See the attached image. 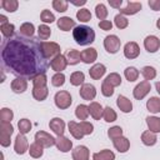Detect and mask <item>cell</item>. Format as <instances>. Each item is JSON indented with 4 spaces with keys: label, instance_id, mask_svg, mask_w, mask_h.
<instances>
[{
    "label": "cell",
    "instance_id": "1",
    "mask_svg": "<svg viewBox=\"0 0 160 160\" xmlns=\"http://www.w3.org/2000/svg\"><path fill=\"white\" fill-rule=\"evenodd\" d=\"M41 42L36 38H22L20 35L5 39L1 45L2 65L12 74L30 80L45 74L50 62L42 54Z\"/></svg>",
    "mask_w": 160,
    "mask_h": 160
},
{
    "label": "cell",
    "instance_id": "2",
    "mask_svg": "<svg viewBox=\"0 0 160 160\" xmlns=\"http://www.w3.org/2000/svg\"><path fill=\"white\" fill-rule=\"evenodd\" d=\"M72 38H74L75 42L79 44V45H81V46L90 45L95 40V31L90 26L79 25V26H75L74 28V30H72Z\"/></svg>",
    "mask_w": 160,
    "mask_h": 160
},
{
    "label": "cell",
    "instance_id": "3",
    "mask_svg": "<svg viewBox=\"0 0 160 160\" xmlns=\"http://www.w3.org/2000/svg\"><path fill=\"white\" fill-rule=\"evenodd\" d=\"M54 101H55V105L56 108L61 109V110H65L68 108H70L71 102H72V99H71V95L69 91L66 90H60L55 94V98H54Z\"/></svg>",
    "mask_w": 160,
    "mask_h": 160
},
{
    "label": "cell",
    "instance_id": "4",
    "mask_svg": "<svg viewBox=\"0 0 160 160\" xmlns=\"http://www.w3.org/2000/svg\"><path fill=\"white\" fill-rule=\"evenodd\" d=\"M41 49H42V54L44 56L49 60V59H54L58 55H60V45L52 41H42L41 42Z\"/></svg>",
    "mask_w": 160,
    "mask_h": 160
},
{
    "label": "cell",
    "instance_id": "5",
    "mask_svg": "<svg viewBox=\"0 0 160 160\" xmlns=\"http://www.w3.org/2000/svg\"><path fill=\"white\" fill-rule=\"evenodd\" d=\"M12 132H14V128L10 122H1L0 124V144H1V146L6 148L10 145Z\"/></svg>",
    "mask_w": 160,
    "mask_h": 160
},
{
    "label": "cell",
    "instance_id": "6",
    "mask_svg": "<svg viewBox=\"0 0 160 160\" xmlns=\"http://www.w3.org/2000/svg\"><path fill=\"white\" fill-rule=\"evenodd\" d=\"M120 45H121V41L116 35H108L104 39V48L110 54H116L120 49Z\"/></svg>",
    "mask_w": 160,
    "mask_h": 160
},
{
    "label": "cell",
    "instance_id": "7",
    "mask_svg": "<svg viewBox=\"0 0 160 160\" xmlns=\"http://www.w3.org/2000/svg\"><path fill=\"white\" fill-rule=\"evenodd\" d=\"M35 141L39 142L42 148H51V146L55 145L56 139H55L54 136H51L50 134H48V132L40 130V131H38V132L35 134Z\"/></svg>",
    "mask_w": 160,
    "mask_h": 160
},
{
    "label": "cell",
    "instance_id": "8",
    "mask_svg": "<svg viewBox=\"0 0 160 160\" xmlns=\"http://www.w3.org/2000/svg\"><path fill=\"white\" fill-rule=\"evenodd\" d=\"M150 90H151L150 81L144 80V81H141L140 84H138V85L134 88L132 95H134V98H135L136 100H141V99H144V98L150 92Z\"/></svg>",
    "mask_w": 160,
    "mask_h": 160
},
{
    "label": "cell",
    "instance_id": "9",
    "mask_svg": "<svg viewBox=\"0 0 160 160\" xmlns=\"http://www.w3.org/2000/svg\"><path fill=\"white\" fill-rule=\"evenodd\" d=\"M14 150L19 155H22L26 151H29V142H28V139L25 138V135H22L20 132L16 135L15 144H14Z\"/></svg>",
    "mask_w": 160,
    "mask_h": 160
},
{
    "label": "cell",
    "instance_id": "10",
    "mask_svg": "<svg viewBox=\"0 0 160 160\" xmlns=\"http://www.w3.org/2000/svg\"><path fill=\"white\" fill-rule=\"evenodd\" d=\"M140 54V48L135 41H129L124 46V55L128 59H136Z\"/></svg>",
    "mask_w": 160,
    "mask_h": 160
},
{
    "label": "cell",
    "instance_id": "11",
    "mask_svg": "<svg viewBox=\"0 0 160 160\" xmlns=\"http://www.w3.org/2000/svg\"><path fill=\"white\" fill-rule=\"evenodd\" d=\"M144 48L149 52H156L160 48V39L155 35H149L144 40Z\"/></svg>",
    "mask_w": 160,
    "mask_h": 160
},
{
    "label": "cell",
    "instance_id": "12",
    "mask_svg": "<svg viewBox=\"0 0 160 160\" xmlns=\"http://www.w3.org/2000/svg\"><path fill=\"white\" fill-rule=\"evenodd\" d=\"M80 96L84 99V100H94L95 96H96V89L92 84H82L81 88H80Z\"/></svg>",
    "mask_w": 160,
    "mask_h": 160
},
{
    "label": "cell",
    "instance_id": "13",
    "mask_svg": "<svg viewBox=\"0 0 160 160\" xmlns=\"http://www.w3.org/2000/svg\"><path fill=\"white\" fill-rule=\"evenodd\" d=\"M66 66H68V60H66L65 55H61V54L50 61V68L56 72H61L62 70H65Z\"/></svg>",
    "mask_w": 160,
    "mask_h": 160
},
{
    "label": "cell",
    "instance_id": "14",
    "mask_svg": "<svg viewBox=\"0 0 160 160\" xmlns=\"http://www.w3.org/2000/svg\"><path fill=\"white\" fill-rule=\"evenodd\" d=\"M49 128L52 130L54 134H56L58 136H61V135H64V131H65V122L60 118H54L50 120Z\"/></svg>",
    "mask_w": 160,
    "mask_h": 160
},
{
    "label": "cell",
    "instance_id": "15",
    "mask_svg": "<svg viewBox=\"0 0 160 160\" xmlns=\"http://www.w3.org/2000/svg\"><path fill=\"white\" fill-rule=\"evenodd\" d=\"M58 150H60L61 152H68L72 149V141L70 139H68L66 136L61 135L56 138V142H55Z\"/></svg>",
    "mask_w": 160,
    "mask_h": 160
},
{
    "label": "cell",
    "instance_id": "16",
    "mask_svg": "<svg viewBox=\"0 0 160 160\" xmlns=\"http://www.w3.org/2000/svg\"><path fill=\"white\" fill-rule=\"evenodd\" d=\"M71 155H72V160H89L90 151L85 145H79L72 150Z\"/></svg>",
    "mask_w": 160,
    "mask_h": 160
},
{
    "label": "cell",
    "instance_id": "17",
    "mask_svg": "<svg viewBox=\"0 0 160 160\" xmlns=\"http://www.w3.org/2000/svg\"><path fill=\"white\" fill-rule=\"evenodd\" d=\"M28 89V81L25 78H16L11 81V90L16 94H21Z\"/></svg>",
    "mask_w": 160,
    "mask_h": 160
},
{
    "label": "cell",
    "instance_id": "18",
    "mask_svg": "<svg viewBox=\"0 0 160 160\" xmlns=\"http://www.w3.org/2000/svg\"><path fill=\"white\" fill-rule=\"evenodd\" d=\"M116 105L122 112H130L132 110V102L124 95H119L116 99Z\"/></svg>",
    "mask_w": 160,
    "mask_h": 160
},
{
    "label": "cell",
    "instance_id": "19",
    "mask_svg": "<svg viewBox=\"0 0 160 160\" xmlns=\"http://www.w3.org/2000/svg\"><path fill=\"white\" fill-rule=\"evenodd\" d=\"M56 25L62 31H70L72 28H75V20H72L70 16H62L58 20Z\"/></svg>",
    "mask_w": 160,
    "mask_h": 160
},
{
    "label": "cell",
    "instance_id": "20",
    "mask_svg": "<svg viewBox=\"0 0 160 160\" xmlns=\"http://www.w3.org/2000/svg\"><path fill=\"white\" fill-rule=\"evenodd\" d=\"M105 72H106V68H105V65H102V64H95V65H92V66L90 68V70H89V75H90V78L94 79V80H99L100 78L104 76Z\"/></svg>",
    "mask_w": 160,
    "mask_h": 160
},
{
    "label": "cell",
    "instance_id": "21",
    "mask_svg": "<svg viewBox=\"0 0 160 160\" xmlns=\"http://www.w3.org/2000/svg\"><path fill=\"white\" fill-rule=\"evenodd\" d=\"M112 144H114V148L119 152H126L129 150V148H130V141L125 136H120V138L112 140Z\"/></svg>",
    "mask_w": 160,
    "mask_h": 160
},
{
    "label": "cell",
    "instance_id": "22",
    "mask_svg": "<svg viewBox=\"0 0 160 160\" xmlns=\"http://www.w3.org/2000/svg\"><path fill=\"white\" fill-rule=\"evenodd\" d=\"M98 59V52L96 49L94 48H88L84 51H81V60L85 64H92Z\"/></svg>",
    "mask_w": 160,
    "mask_h": 160
},
{
    "label": "cell",
    "instance_id": "23",
    "mask_svg": "<svg viewBox=\"0 0 160 160\" xmlns=\"http://www.w3.org/2000/svg\"><path fill=\"white\" fill-rule=\"evenodd\" d=\"M68 128H69V131H70V134L75 138V139H78V140H81L82 138H84V131H82V129H81V126H80V122H75V121H69V124H68Z\"/></svg>",
    "mask_w": 160,
    "mask_h": 160
},
{
    "label": "cell",
    "instance_id": "24",
    "mask_svg": "<svg viewBox=\"0 0 160 160\" xmlns=\"http://www.w3.org/2000/svg\"><path fill=\"white\" fill-rule=\"evenodd\" d=\"M141 10V2H134V1H129L128 5L124 9H120V14L121 15H134L136 12H139Z\"/></svg>",
    "mask_w": 160,
    "mask_h": 160
},
{
    "label": "cell",
    "instance_id": "25",
    "mask_svg": "<svg viewBox=\"0 0 160 160\" xmlns=\"http://www.w3.org/2000/svg\"><path fill=\"white\" fill-rule=\"evenodd\" d=\"M102 112H104V109L102 106L96 102V101H91L90 105H89V114L95 119V120H100L102 118Z\"/></svg>",
    "mask_w": 160,
    "mask_h": 160
},
{
    "label": "cell",
    "instance_id": "26",
    "mask_svg": "<svg viewBox=\"0 0 160 160\" xmlns=\"http://www.w3.org/2000/svg\"><path fill=\"white\" fill-rule=\"evenodd\" d=\"M49 89L48 86H32V96L38 101H42L48 98Z\"/></svg>",
    "mask_w": 160,
    "mask_h": 160
},
{
    "label": "cell",
    "instance_id": "27",
    "mask_svg": "<svg viewBox=\"0 0 160 160\" xmlns=\"http://www.w3.org/2000/svg\"><path fill=\"white\" fill-rule=\"evenodd\" d=\"M34 32H35V26L31 22H24L19 29V35L22 38H34Z\"/></svg>",
    "mask_w": 160,
    "mask_h": 160
},
{
    "label": "cell",
    "instance_id": "28",
    "mask_svg": "<svg viewBox=\"0 0 160 160\" xmlns=\"http://www.w3.org/2000/svg\"><path fill=\"white\" fill-rule=\"evenodd\" d=\"M65 58H66V60H68V64H70V65H76V64H79L80 61H82V60H81V52L78 51V50H75V49L69 50V51L65 54Z\"/></svg>",
    "mask_w": 160,
    "mask_h": 160
},
{
    "label": "cell",
    "instance_id": "29",
    "mask_svg": "<svg viewBox=\"0 0 160 160\" xmlns=\"http://www.w3.org/2000/svg\"><path fill=\"white\" fill-rule=\"evenodd\" d=\"M141 141H142V144L146 145V146H152V145H155L156 141H158L156 134L152 132V131H150V130H146V131H144V132L141 134Z\"/></svg>",
    "mask_w": 160,
    "mask_h": 160
},
{
    "label": "cell",
    "instance_id": "30",
    "mask_svg": "<svg viewBox=\"0 0 160 160\" xmlns=\"http://www.w3.org/2000/svg\"><path fill=\"white\" fill-rule=\"evenodd\" d=\"M114 159H115V154L109 149H104L99 152L92 154V160H114Z\"/></svg>",
    "mask_w": 160,
    "mask_h": 160
},
{
    "label": "cell",
    "instance_id": "31",
    "mask_svg": "<svg viewBox=\"0 0 160 160\" xmlns=\"http://www.w3.org/2000/svg\"><path fill=\"white\" fill-rule=\"evenodd\" d=\"M146 108L152 114H158L160 112V98L158 96H152L146 101Z\"/></svg>",
    "mask_w": 160,
    "mask_h": 160
},
{
    "label": "cell",
    "instance_id": "32",
    "mask_svg": "<svg viewBox=\"0 0 160 160\" xmlns=\"http://www.w3.org/2000/svg\"><path fill=\"white\" fill-rule=\"evenodd\" d=\"M29 154H30L31 158H34V159H39V158H41L42 154H44V148H42L39 142L34 141V142L29 146Z\"/></svg>",
    "mask_w": 160,
    "mask_h": 160
},
{
    "label": "cell",
    "instance_id": "33",
    "mask_svg": "<svg viewBox=\"0 0 160 160\" xmlns=\"http://www.w3.org/2000/svg\"><path fill=\"white\" fill-rule=\"evenodd\" d=\"M146 124L150 131L152 132H160V118L158 116H148L146 118Z\"/></svg>",
    "mask_w": 160,
    "mask_h": 160
},
{
    "label": "cell",
    "instance_id": "34",
    "mask_svg": "<svg viewBox=\"0 0 160 160\" xmlns=\"http://www.w3.org/2000/svg\"><path fill=\"white\" fill-rule=\"evenodd\" d=\"M89 115H90V114H89V106H86V105H84V104H79V105L76 106V109H75V116H76L79 120L84 121V120L88 119Z\"/></svg>",
    "mask_w": 160,
    "mask_h": 160
},
{
    "label": "cell",
    "instance_id": "35",
    "mask_svg": "<svg viewBox=\"0 0 160 160\" xmlns=\"http://www.w3.org/2000/svg\"><path fill=\"white\" fill-rule=\"evenodd\" d=\"M84 81H85V75L82 71H74L70 75V82L74 86H80L84 84Z\"/></svg>",
    "mask_w": 160,
    "mask_h": 160
},
{
    "label": "cell",
    "instance_id": "36",
    "mask_svg": "<svg viewBox=\"0 0 160 160\" xmlns=\"http://www.w3.org/2000/svg\"><path fill=\"white\" fill-rule=\"evenodd\" d=\"M124 75H125V78H126V80L129 82H132V81L138 80V78H139V70L136 68H134V66H128L124 70Z\"/></svg>",
    "mask_w": 160,
    "mask_h": 160
},
{
    "label": "cell",
    "instance_id": "37",
    "mask_svg": "<svg viewBox=\"0 0 160 160\" xmlns=\"http://www.w3.org/2000/svg\"><path fill=\"white\" fill-rule=\"evenodd\" d=\"M0 30H1V34L5 39H11L14 32H15V26L10 22H6V24L0 25Z\"/></svg>",
    "mask_w": 160,
    "mask_h": 160
},
{
    "label": "cell",
    "instance_id": "38",
    "mask_svg": "<svg viewBox=\"0 0 160 160\" xmlns=\"http://www.w3.org/2000/svg\"><path fill=\"white\" fill-rule=\"evenodd\" d=\"M104 81H106V82H108L109 85H111L112 88H116V86L121 85V76H120L118 72H111V74H109V75L105 78Z\"/></svg>",
    "mask_w": 160,
    "mask_h": 160
},
{
    "label": "cell",
    "instance_id": "39",
    "mask_svg": "<svg viewBox=\"0 0 160 160\" xmlns=\"http://www.w3.org/2000/svg\"><path fill=\"white\" fill-rule=\"evenodd\" d=\"M19 1L18 0H2L1 1V8L9 12H14L18 10Z\"/></svg>",
    "mask_w": 160,
    "mask_h": 160
},
{
    "label": "cell",
    "instance_id": "40",
    "mask_svg": "<svg viewBox=\"0 0 160 160\" xmlns=\"http://www.w3.org/2000/svg\"><path fill=\"white\" fill-rule=\"evenodd\" d=\"M102 118H104V120H105L106 122H112V121H115V120H116L118 115H116V112H115V110H114L112 108L106 106V108H104Z\"/></svg>",
    "mask_w": 160,
    "mask_h": 160
},
{
    "label": "cell",
    "instance_id": "41",
    "mask_svg": "<svg viewBox=\"0 0 160 160\" xmlns=\"http://www.w3.org/2000/svg\"><path fill=\"white\" fill-rule=\"evenodd\" d=\"M18 128H19V132L25 135L28 132H30L31 130V122L29 119H20L18 122Z\"/></svg>",
    "mask_w": 160,
    "mask_h": 160
},
{
    "label": "cell",
    "instance_id": "42",
    "mask_svg": "<svg viewBox=\"0 0 160 160\" xmlns=\"http://www.w3.org/2000/svg\"><path fill=\"white\" fill-rule=\"evenodd\" d=\"M141 75L144 76V79H145L146 81H149V80L155 79V76H156V70H155V68L148 65V66H144V68L141 69Z\"/></svg>",
    "mask_w": 160,
    "mask_h": 160
},
{
    "label": "cell",
    "instance_id": "43",
    "mask_svg": "<svg viewBox=\"0 0 160 160\" xmlns=\"http://www.w3.org/2000/svg\"><path fill=\"white\" fill-rule=\"evenodd\" d=\"M38 35H39V39L41 40H48L51 35V29L46 25V24H42L38 28Z\"/></svg>",
    "mask_w": 160,
    "mask_h": 160
},
{
    "label": "cell",
    "instance_id": "44",
    "mask_svg": "<svg viewBox=\"0 0 160 160\" xmlns=\"http://www.w3.org/2000/svg\"><path fill=\"white\" fill-rule=\"evenodd\" d=\"M108 14H109V11H108V9H106V6H105L104 4L100 2V4H98V5L95 6V15H96V18L100 19L101 21L106 19Z\"/></svg>",
    "mask_w": 160,
    "mask_h": 160
},
{
    "label": "cell",
    "instance_id": "45",
    "mask_svg": "<svg viewBox=\"0 0 160 160\" xmlns=\"http://www.w3.org/2000/svg\"><path fill=\"white\" fill-rule=\"evenodd\" d=\"M76 19L82 21V22H88L91 20V12L88 9H79L76 12Z\"/></svg>",
    "mask_w": 160,
    "mask_h": 160
},
{
    "label": "cell",
    "instance_id": "46",
    "mask_svg": "<svg viewBox=\"0 0 160 160\" xmlns=\"http://www.w3.org/2000/svg\"><path fill=\"white\" fill-rule=\"evenodd\" d=\"M114 22H115V26L118 28V29H125V28H128V25H129V20L124 16V15H121V14H118L115 18H114Z\"/></svg>",
    "mask_w": 160,
    "mask_h": 160
},
{
    "label": "cell",
    "instance_id": "47",
    "mask_svg": "<svg viewBox=\"0 0 160 160\" xmlns=\"http://www.w3.org/2000/svg\"><path fill=\"white\" fill-rule=\"evenodd\" d=\"M14 118V112L11 109L9 108H2L1 111H0V119H1V122H10Z\"/></svg>",
    "mask_w": 160,
    "mask_h": 160
},
{
    "label": "cell",
    "instance_id": "48",
    "mask_svg": "<svg viewBox=\"0 0 160 160\" xmlns=\"http://www.w3.org/2000/svg\"><path fill=\"white\" fill-rule=\"evenodd\" d=\"M40 19H41V21H42L44 24H51V22L55 21V15H54L50 10L45 9V10L41 11V14H40Z\"/></svg>",
    "mask_w": 160,
    "mask_h": 160
},
{
    "label": "cell",
    "instance_id": "49",
    "mask_svg": "<svg viewBox=\"0 0 160 160\" xmlns=\"http://www.w3.org/2000/svg\"><path fill=\"white\" fill-rule=\"evenodd\" d=\"M68 5H69V2L65 0H54L52 1V8L58 12H65L68 10Z\"/></svg>",
    "mask_w": 160,
    "mask_h": 160
},
{
    "label": "cell",
    "instance_id": "50",
    "mask_svg": "<svg viewBox=\"0 0 160 160\" xmlns=\"http://www.w3.org/2000/svg\"><path fill=\"white\" fill-rule=\"evenodd\" d=\"M65 82V75L62 72H56L55 75H52L51 78V84L52 86H56V88H60L62 86Z\"/></svg>",
    "mask_w": 160,
    "mask_h": 160
},
{
    "label": "cell",
    "instance_id": "51",
    "mask_svg": "<svg viewBox=\"0 0 160 160\" xmlns=\"http://www.w3.org/2000/svg\"><path fill=\"white\" fill-rule=\"evenodd\" d=\"M108 136L111 139V140H115L120 136H122V129L120 126H112L108 130Z\"/></svg>",
    "mask_w": 160,
    "mask_h": 160
},
{
    "label": "cell",
    "instance_id": "52",
    "mask_svg": "<svg viewBox=\"0 0 160 160\" xmlns=\"http://www.w3.org/2000/svg\"><path fill=\"white\" fill-rule=\"evenodd\" d=\"M31 81H32V86H46V82H48L46 74H40L34 79H31Z\"/></svg>",
    "mask_w": 160,
    "mask_h": 160
},
{
    "label": "cell",
    "instance_id": "53",
    "mask_svg": "<svg viewBox=\"0 0 160 160\" xmlns=\"http://www.w3.org/2000/svg\"><path fill=\"white\" fill-rule=\"evenodd\" d=\"M101 92H102L104 96L110 98V96L114 95V88L111 85H109L106 81H102V84H101Z\"/></svg>",
    "mask_w": 160,
    "mask_h": 160
},
{
    "label": "cell",
    "instance_id": "54",
    "mask_svg": "<svg viewBox=\"0 0 160 160\" xmlns=\"http://www.w3.org/2000/svg\"><path fill=\"white\" fill-rule=\"evenodd\" d=\"M80 126H81V129H82V131H84L85 135H90V134H92V131H94V125H92L91 122L86 121V120L81 121V122H80Z\"/></svg>",
    "mask_w": 160,
    "mask_h": 160
},
{
    "label": "cell",
    "instance_id": "55",
    "mask_svg": "<svg viewBox=\"0 0 160 160\" xmlns=\"http://www.w3.org/2000/svg\"><path fill=\"white\" fill-rule=\"evenodd\" d=\"M99 28H100L101 30H104V31L111 30V28H112V22H111L110 20H102V21L99 22Z\"/></svg>",
    "mask_w": 160,
    "mask_h": 160
},
{
    "label": "cell",
    "instance_id": "56",
    "mask_svg": "<svg viewBox=\"0 0 160 160\" xmlns=\"http://www.w3.org/2000/svg\"><path fill=\"white\" fill-rule=\"evenodd\" d=\"M148 4L154 11H159L160 10V0H149Z\"/></svg>",
    "mask_w": 160,
    "mask_h": 160
},
{
    "label": "cell",
    "instance_id": "57",
    "mask_svg": "<svg viewBox=\"0 0 160 160\" xmlns=\"http://www.w3.org/2000/svg\"><path fill=\"white\" fill-rule=\"evenodd\" d=\"M109 4H110V6H112L115 9H120V6L122 4V0H109Z\"/></svg>",
    "mask_w": 160,
    "mask_h": 160
},
{
    "label": "cell",
    "instance_id": "58",
    "mask_svg": "<svg viewBox=\"0 0 160 160\" xmlns=\"http://www.w3.org/2000/svg\"><path fill=\"white\" fill-rule=\"evenodd\" d=\"M71 4L75 5V6H81V5H85L86 1L85 0H81V1H71Z\"/></svg>",
    "mask_w": 160,
    "mask_h": 160
},
{
    "label": "cell",
    "instance_id": "59",
    "mask_svg": "<svg viewBox=\"0 0 160 160\" xmlns=\"http://www.w3.org/2000/svg\"><path fill=\"white\" fill-rule=\"evenodd\" d=\"M6 22H9L8 21V18L5 15H0V24L2 25V24H6Z\"/></svg>",
    "mask_w": 160,
    "mask_h": 160
},
{
    "label": "cell",
    "instance_id": "60",
    "mask_svg": "<svg viewBox=\"0 0 160 160\" xmlns=\"http://www.w3.org/2000/svg\"><path fill=\"white\" fill-rule=\"evenodd\" d=\"M155 88H156V91H158V94L160 95V81H156V84H155Z\"/></svg>",
    "mask_w": 160,
    "mask_h": 160
},
{
    "label": "cell",
    "instance_id": "61",
    "mask_svg": "<svg viewBox=\"0 0 160 160\" xmlns=\"http://www.w3.org/2000/svg\"><path fill=\"white\" fill-rule=\"evenodd\" d=\"M156 28H158V29L160 30V18H159V19L156 20Z\"/></svg>",
    "mask_w": 160,
    "mask_h": 160
}]
</instances>
